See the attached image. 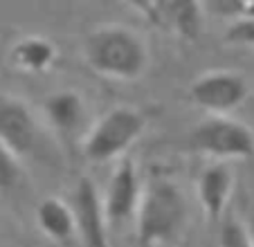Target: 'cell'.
<instances>
[{
    "instance_id": "cell-1",
    "label": "cell",
    "mask_w": 254,
    "mask_h": 247,
    "mask_svg": "<svg viewBox=\"0 0 254 247\" xmlns=\"http://www.w3.org/2000/svg\"><path fill=\"white\" fill-rule=\"evenodd\" d=\"M83 63L111 81H137L151 63L149 45L135 29L120 23L97 25L81 41Z\"/></svg>"
},
{
    "instance_id": "cell-2",
    "label": "cell",
    "mask_w": 254,
    "mask_h": 247,
    "mask_svg": "<svg viewBox=\"0 0 254 247\" xmlns=\"http://www.w3.org/2000/svg\"><path fill=\"white\" fill-rule=\"evenodd\" d=\"M187 223V200L176 182L153 178L144 186L135 216V241L139 247H160L176 241Z\"/></svg>"
},
{
    "instance_id": "cell-3",
    "label": "cell",
    "mask_w": 254,
    "mask_h": 247,
    "mask_svg": "<svg viewBox=\"0 0 254 247\" xmlns=\"http://www.w3.org/2000/svg\"><path fill=\"white\" fill-rule=\"evenodd\" d=\"M149 117L135 106H113L86 128L81 137V155L92 164L124 157L144 135Z\"/></svg>"
},
{
    "instance_id": "cell-4",
    "label": "cell",
    "mask_w": 254,
    "mask_h": 247,
    "mask_svg": "<svg viewBox=\"0 0 254 247\" xmlns=\"http://www.w3.org/2000/svg\"><path fill=\"white\" fill-rule=\"evenodd\" d=\"M187 148L218 162L254 160V130L232 115H207L189 128Z\"/></svg>"
},
{
    "instance_id": "cell-5",
    "label": "cell",
    "mask_w": 254,
    "mask_h": 247,
    "mask_svg": "<svg viewBox=\"0 0 254 247\" xmlns=\"http://www.w3.org/2000/svg\"><path fill=\"white\" fill-rule=\"evenodd\" d=\"M250 83L236 70H207L187 88V99L207 115H230L248 101Z\"/></svg>"
},
{
    "instance_id": "cell-6",
    "label": "cell",
    "mask_w": 254,
    "mask_h": 247,
    "mask_svg": "<svg viewBox=\"0 0 254 247\" xmlns=\"http://www.w3.org/2000/svg\"><path fill=\"white\" fill-rule=\"evenodd\" d=\"M0 142L23 157L32 155L41 144V124L25 99L0 90Z\"/></svg>"
},
{
    "instance_id": "cell-7",
    "label": "cell",
    "mask_w": 254,
    "mask_h": 247,
    "mask_svg": "<svg viewBox=\"0 0 254 247\" xmlns=\"http://www.w3.org/2000/svg\"><path fill=\"white\" fill-rule=\"evenodd\" d=\"M70 207L74 214L77 236L83 247H111L108 243V216L104 209V198L95 180L81 176L72 189Z\"/></svg>"
},
{
    "instance_id": "cell-8",
    "label": "cell",
    "mask_w": 254,
    "mask_h": 247,
    "mask_svg": "<svg viewBox=\"0 0 254 247\" xmlns=\"http://www.w3.org/2000/svg\"><path fill=\"white\" fill-rule=\"evenodd\" d=\"M144 195V186L139 180V171L130 157H122L117 167L113 169L108 186L101 193L104 209L111 225H122L126 220L135 218Z\"/></svg>"
},
{
    "instance_id": "cell-9",
    "label": "cell",
    "mask_w": 254,
    "mask_h": 247,
    "mask_svg": "<svg viewBox=\"0 0 254 247\" xmlns=\"http://www.w3.org/2000/svg\"><path fill=\"white\" fill-rule=\"evenodd\" d=\"M151 23L185 43H196L205 29V2L202 0H158Z\"/></svg>"
},
{
    "instance_id": "cell-10",
    "label": "cell",
    "mask_w": 254,
    "mask_h": 247,
    "mask_svg": "<svg viewBox=\"0 0 254 247\" xmlns=\"http://www.w3.org/2000/svg\"><path fill=\"white\" fill-rule=\"evenodd\" d=\"M232 191H234V173L230 167L216 162L211 167H205L196 180L198 202L202 207V214L209 223H218L225 216L230 204Z\"/></svg>"
},
{
    "instance_id": "cell-11",
    "label": "cell",
    "mask_w": 254,
    "mask_h": 247,
    "mask_svg": "<svg viewBox=\"0 0 254 247\" xmlns=\"http://www.w3.org/2000/svg\"><path fill=\"white\" fill-rule=\"evenodd\" d=\"M43 115L54 130L63 135H72L86 126L88 104L81 92L72 90V88H63V90H54L45 97Z\"/></svg>"
},
{
    "instance_id": "cell-12",
    "label": "cell",
    "mask_w": 254,
    "mask_h": 247,
    "mask_svg": "<svg viewBox=\"0 0 254 247\" xmlns=\"http://www.w3.org/2000/svg\"><path fill=\"white\" fill-rule=\"evenodd\" d=\"M59 48L52 38L43 34H25L16 38L9 48V63L14 70L25 74H43L54 65Z\"/></svg>"
},
{
    "instance_id": "cell-13",
    "label": "cell",
    "mask_w": 254,
    "mask_h": 247,
    "mask_svg": "<svg viewBox=\"0 0 254 247\" xmlns=\"http://www.w3.org/2000/svg\"><path fill=\"white\" fill-rule=\"evenodd\" d=\"M34 218L39 225L41 234L48 236L50 241L65 243L77 234V225H74V214H72L70 202H65L59 195H45L39 202Z\"/></svg>"
},
{
    "instance_id": "cell-14",
    "label": "cell",
    "mask_w": 254,
    "mask_h": 247,
    "mask_svg": "<svg viewBox=\"0 0 254 247\" xmlns=\"http://www.w3.org/2000/svg\"><path fill=\"white\" fill-rule=\"evenodd\" d=\"M23 180L20 157L0 142V193H9Z\"/></svg>"
},
{
    "instance_id": "cell-15",
    "label": "cell",
    "mask_w": 254,
    "mask_h": 247,
    "mask_svg": "<svg viewBox=\"0 0 254 247\" xmlns=\"http://www.w3.org/2000/svg\"><path fill=\"white\" fill-rule=\"evenodd\" d=\"M218 247H254L248 225L236 216L221 220V225H218Z\"/></svg>"
},
{
    "instance_id": "cell-16",
    "label": "cell",
    "mask_w": 254,
    "mask_h": 247,
    "mask_svg": "<svg viewBox=\"0 0 254 247\" xmlns=\"http://www.w3.org/2000/svg\"><path fill=\"white\" fill-rule=\"evenodd\" d=\"M225 38L230 43H239V45H254V20L248 18H239L227 27Z\"/></svg>"
},
{
    "instance_id": "cell-17",
    "label": "cell",
    "mask_w": 254,
    "mask_h": 247,
    "mask_svg": "<svg viewBox=\"0 0 254 247\" xmlns=\"http://www.w3.org/2000/svg\"><path fill=\"white\" fill-rule=\"evenodd\" d=\"M254 0H214V9L223 16H232V18H241L245 14Z\"/></svg>"
},
{
    "instance_id": "cell-18",
    "label": "cell",
    "mask_w": 254,
    "mask_h": 247,
    "mask_svg": "<svg viewBox=\"0 0 254 247\" xmlns=\"http://www.w3.org/2000/svg\"><path fill=\"white\" fill-rule=\"evenodd\" d=\"M122 2H126L133 11H137L139 16H144V18H149V20L153 16L155 5H158V0H122Z\"/></svg>"
},
{
    "instance_id": "cell-19",
    "label": "cell",
    "mask_w": 254,
    "mask_h": 247,
    "mask_svg": "<svg viewBox=\"0 0 254 247\" xmlns=\"http://www.w3.org/2000/svg\"><path fill=\"white\" fill-rule=\"evenodd\" d=\"M248 232H250V238H252V245H254V211L248 220Z\"/></svg>"
}]
</instances>
